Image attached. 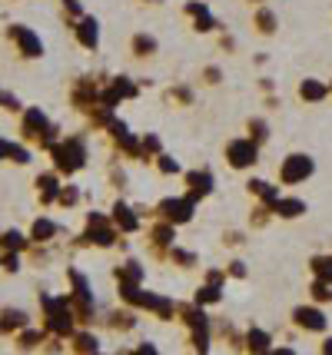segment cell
<instances>
[{
  "mask_svg": "<svg viewBox=\"0 0 332 355\" xmlns=\"http://www.w3.org/2000/svg\"><path fill=\"white\" fill-rule=\"evenodd\" d=\"M50 156H53V170L73 176L87 163V143H83V137H67L50 150Z\"/></svg>",
  "mask_w": 332,
  "mask_h": 355,
  "instance_id": "1",
  "label": "cell"
},
{
  "mask_svg": "<svg viewBox=\"0 0 332 355\" xmlns=\"http://www.w3.org/2000/svg\"><path fill=\"white\" fill-rule=\"evenodd\" d=\"M44 315H47V329L53 336H73V309H70V302L64 299H44Z\"/></svg>",
  "mask_w": 332,
  "mask_h": 355,
  "instance_id": "2",
  "label": "cell"
},
{
  "mask_svg": "<svg viewBox=\"0 0 332 355\" xmlns=\"http://www.w3.org/2000/svg\"><path fill=\"white\" fill-rule=\"evenodd\" d=\"M7 40L17 46V53H20L24 60H40V57H44V40H40V33H33L27 24H10V27H7Z\"/></svg>",
  "mask_w": 332,
  "mask_h": 355,
  "instance_id": "3",
  "label": "cell"
},
{
  "mask_svg": "<svg viewBox=\"0 0 332 355\" xmlns=\"http://www.w3.org/2000/svg\"><path fill=\"white\" fill-rule=\"evenodd\" d=\"M316 173V163L309 153H289L279 166V183L283 186H296V183H306L309 176Z\"/></svg>",
  "mask_w": 332,
  "mask_h": 355,
  "instance_id": "4",
  "label": "cell"
},
{
  "mask_svg": "<svg viewBox=\"0 0 332 355\" xmlns=\"http://www.w3.org/2000/svg\"><path fill=\"white\" fill-rule=\"evenodd\" d=\"M226 163L233 170H253L259 163V146H256L250 137H239L226 143Z\"/></svg>",
  "mask_w": 332,
  "mask_h": 355,
  "instance_id": "5",
  "label": "cell"
},
{
  "mask_svg": "<svg viewBox=\"0 0 332 355\" xmlns=\"http://www.w3.org/2000/svg\"><path fill=\"white\" fill-rule=\"evenodd\" d=\"M193 213H196V202H193L190 196H166V200H159V206H157V216L166 219V223H173V226L190 223Z\"/></svg>",
  "mask_w": 332,
  "mask_h": 355,
  "instance_id": "6",
  "label": "cell"
},
{
  "mask_svg": "<svg viewBox=\"0 0 332 355\" xmlns=\"http://www.w3.org/2000/svg\"><path fill=\"white\" fill-rule=\"evenodd\" d=\"M146 239H150V252L157 256V259H166L170 256V249L176 246V226L173 223H166V219H159V223H153L150 226V232H146Z\"/></svg>",
  "mask_w": 332,
  "mask_h": 355,
  "instance_id": "7",
  "label": "cell"
},
{
  "mask_svg": "<svg viewBox=\"0 0 332 355\" xmlns=\"http://www.w3.org/2000/svg\"><path fill=\"white\" fill-rule=\"evenodd\" d=\"M47 130H50V120L44 116V110L40 107H30V110H24V123H20V133H24V139L27 143H44V137H47Z\"/></svg>",
  "mask_w": 332,
  "mask_h": 355,
  "instance_id": "8",
  "label": "cell"
},
{
  "mask_svg": "<svg viewBox=\"0 0 332 355\" xmlns=\"http://www.w3.org/2000/svg\"><path fill=\"white\" fill-rule=\"evenodd\" d=\"M292 322H296V329H302V332H326L329 319H326V312L316 309V306H296V309H292Z\"/></svg>",
  "mask_w": 332,
  "mask_h": 355,
  "instance_id": "9",
  "label": "cell"
},
{
  "mask_svg": "<svg viewBox=\"0 0 332 355\" xmlns=\"http://www.w3.org/2000/svg\"><path fill=\"white\" fill-rule=\"evenodd\" d=\"M73 33H77V44L83 50H96L100 46V24H96V17H80L73 24Z\"/></svg>",
  "mask_w": 332,
  "mask_h": 355,
  "instance_id": "10",
  "label": "cell"
},
{
  "mask_svg": "<svg viewBox=\"0 0 332 355\" xmlns=\"http://www.w3.org/2000/svg\"><path fill=\"white\" fill-rule=\"evenodd\" d=\"M213 193V173L209 170H193L186 173V196H190L193 202L196 200H206Z\"/></svg>",
  "mask_w": 332,
  "mask_h": 355,
  "instance_id": "11",
  "label": "cell"
},
{
  "mask_svg": "<svg viewBox=\"0 0 332 355\" xmlns=\"http://www.w3.org/2000/svg\"><path fill=\"white\" fill-rule=\"evenodd\" d=\"M110 223L116 226V232H137V230H140V216L130 209L127 202H113Z\"/></svg>",
  "mask_w": 332,
  "mask_h": 355,
  "instance_id": "12",
  "label": "cell"
},
{
  "mask_svg": "<svg viewBox=\"0 0 332 355\" xmlns=\"http://www.w3.org/2000/svg\"><path fill=\"white\" fill-rule=\"evenodd\" d=\"M253 27H256V33H263V37H272V33L279 31V17H276V10H272V7L259 3V7L253 10Z\"/></svg>",
  "mask_w": 332,
  "mask_h": 355,
  "instance_id": "13",
  "label": "cell"
},
{
  "mask_svg": "<svg viewBox=\"0 0 332 355\" xmlns=\"http://www.w3.org/2000/svg\"><path fill=\"white\" fill-rule=\"evenodd\" d=\"M329 96V83H322V80L316 77H306L299 83V100L302 103H322Z\"/></svg>",
  "mask_w": 332,
  "mask_h": 355,
  "instance_id": "14",
  "label": "cell"
},
{
  "mask_svg": "<svg viewBox=\"0 0 332 355\" xmlns=\"http://www.w3.org/2000/svg\"><path fill=\"white\" fill-rule=\"evenodd\" d=\"M130 53H133V57H140V60H146V57H157V53H159V40L153 37V33H133V40H130Z\"/></svg>",
  "mask_w": 332,
  "mask_h": 355,
  "instance_id": "15",
  "label": "cell"
},
{
  "mask_svg": "<svg viewBox=\"0 0 332 355\" xmlns=\"http://www.w3.org/2000/svg\"><path fill=\"white\" fill-rule=\"evenodd\" d=\"M246 189H250V196H259V202H263V206H269V209H272V206H276V200L283 196V193H279V186L266 183V180H250V183H246Z\"/></svg>",
  "mask_w": 332,
  "mask_h": 355,
  "instance_id": "16",
  "label": "cell"
},
{
  "mask_svg": "<svg viewBox=\"0 0 332 355\" xmlns=\"http://www.w3.org/2000/svg\"><path fill=\"white\" fill-rule=\"evenodd\" d=\"M302 213H306V202L299 196H279L276 206H272V216H279V219H299Z\"/></svg>",
  "mask_w": 332,
  "mask_h": 355,
  "instance_id": "17",
  "label": "cell"
},
{
  "mask_svg": "<svg viewBox=\"0 0 332 355\" xmlns=\"http://www.w3.org/2000/svg\"><path fill=\"white\" fill-rule=\"evenodd\" d=\"M113 276H116L120 286H143V276H146V272H143V266L137 263V259H127L123 266H116Z\"/></svg>",
  "mask_w": 332,
  "mask_h": 355,
  "instance_id": "18",
  "label": "cell"
},
{
  "mask_svg": "<svg viewBox=\"0 0 332 355\" xmlns=\"http://www.w3.org/2000/svg\"><path fill=\"white\" fill-rule=\"evenodd\" d=\"M73 103H77L80 110H87V107H96L100 103V90H96L90 80H80L77 83V90H73Z\"/></svg>",
  "mask_w": 332,
  "mask_h": 355,
  "instance_id": "19",
  "label": "cell"
},
{
  "mask_svg": "<svg viewBox=\"0 0 332 355\" xmlns=\"http://www.w3.org/2000/svg\"><path fill=\"white\" fill-rule=\"evenodd\" d=\"M246 349H250V355L272 352V339H269V332H263V329H250V332H246Z\"/></svg>",
  "mask_w": 332,
  "mask_h": 355,
  "instance_id": "20",
  "label": "cell"
},
{
  "mask_svg": "<svg viewBox=\"0 0 332 355\" xmlns=\"http://www.w3.org/2000/svg\"><path fill=\"white\" fill-rule=\"evenodd\" d=\"M70 342H73V352L77 355H96L100 352V339H96L94 332H73Z\"/></svg>",
  "mask_w": 332,
  "mask_h": 355,
  "instance_id": "21",
  "label": "cell"
},
{
  "mask_svg": "<svg viewBox=\"0 0 332 355\" xmlns=\"http://www.w3.org/2000/svg\"><path fill=\"white\" fill-rule=\"evenodd\" d=\"M37 189H40V202L57 200V193H60V180H57V173H44V176H37Z\"/></svg>",
  "mask_w": 332,
  "mask_h": 355,
  "instance_id": "22",
  "label": "cell"
},
{
  "mask_svg": "<svg viewBox=\"0 0 332 355\" xmlns=\"http://www.w3.org/2000/svg\"><path fill=\"white\" fill-rule=\"evenodd\" d=\"M53 236H57V223H53V219H47V216H40L30 226V239H33V243H50Z\"/></svg>",
  "mask_w": 332,
  "mask_h": 355,
  "instance_id": "23",
  "label": "cell"
},
{
  "mask_svg": "<svg viewBox=\"0 0 332 355\" xmlns=\"http://www.w3.org/2000/svg\"><path fill=\"white\" fill-rule=\"evenodd\" d=\"M27 243H30V239L17 230L0 232V252H20V249H27Z\"/></svg>",
  "mask_w": 332,
  "mask_h": 355,
  "instance_id": "24",
  "label": "cell"
},
{
  "mask_svg": "<svg viewBox=\"0 0 332 355\" xmlns=\"http://www.w3.org/2000/svg\"><path fill=\"white\" fill-rule=\"evenodd\" d=\"M309 269H313V279H322L332 286V256H313Z\"/></svg>",
  "mask_w": 332,
  "mask_h": 355,
  "instance_id": "25",
  "label": "cell"
},
{
  "mask_svg": "<svg viewBox=\"0 0 332 355\" xmlns=\"http://www.w3.org/2000/svg\"><path fill=\"white\" fill-rule=\"evenodd\" d=\"M14 329H27V315L20 309H7L0 312V332H14Z\"/></svg>",
  "mask_w": 332,
  "mask_h": 355,
  "instance_id": "26",
  "label": "cell"
},
{
  "mask_svg": "<svg viewBox=\"0 0 332 355\" xmlns=\"http://www.w3.org/2000/svg\"><path fill=\"white\" fill-rule=\"evenodd\" d=\"M220 299H222L220 286H209V282H206V286H200V289H196V299H193V302H196V306H216Z\"/></svg>",
  "mask_w": 332,
  "mask_h": 355,
  "instance_id": "27",
  "label": "cell"
},
{
  "mask_svg": "<svg viewBox=\"0 0 332 355\" xmlns=\"http://www.w3.org/2000/svg\"><path fill=\"white\" fill-rule=\"evenodd\" d=\"M166 259H170L173 266H180V269H190V266H196V252L173 246V249H170V256H166Z\"/></svg>",
  "mask_w": 332,
  "mask_h": 355,
  "instance_id": "28",
  "label": "cell"
},
{
  "mask_svg": "<svg viewBox=\"0 0 332 355\" xmlns=\"http://www.w3.org/2000/svg\"><path fill=\"white\" fill-rule=\"evenodd\" d=\"M140 150H143V159H157V156L163 153V143H159L157 133H146V137L140 139Z\"/></svg>",
  "mask_w": 332,
  "mask_h": 355,
  "instance_id": "29",
  "label": "cell"
},
{
  "mask_svg": "<svg viewBox=\"0 0 332 355\" xmlns=\"http://www.w3.org/2000/svg\"><path fill=\"white\" fill-rule=\"evenodd\" d=\"M216 27H220V20L209 14V10H203V14L193 17V31H196V33H213Z\"/></svg>",
  "mask_w": 332,
  "mask_h": 355,
  "instance_id": "30",
  "label": "cell"
},
{
  "mask_svg": "<svg viewBox=\"0 0 332 355\" xmlns=\"http://www.w3.org/2000/svg\"><path fill=\"white\" fill-rule=\"evenodd\" d=\"M246 133H250V139H253L256 146H263L269 139V126H266V120H250L246 123Z\"/></svg>",
  "mask_w": 332,
  "mask_h": 355,
  "instance_id": "31",
  "label": "cell"
},
{
  "mask_svg": "<svg viewBox=\"0 0 332 355\" xmlns=\"http://www.w3.org/2000/svg\"><path fill=\"white\" fill-rule=\"evenodd\" d=\"M110 90L116 93L120 100H133V96H137V83H133L130 77H116V80H113Z\"/></svg>",
  "mask_w": 332,
  "mask_h": 355,
  "instance_id": "32",
  "label": "cell"
},
{
  "mask_svg": "<svg viewBox=\"0 0 332 355\" xmlns=\"http://www.w3.org/2000/svg\"><path fill=\"white\" fill-rule=\"evenodd\" d=\"M309 293H313V302H319V306H322V302H332V286L322 282V279H313V289H309Z\"/></svg>",
  "mask_w": 332,
  "mask_h": 355,
  "instance_id": "33",
  "label": "cell"
},
{
  "mask_svg": "<svg viewBox=\"0 0 332 355\" xmlns=\"http://www.w3.org/2000/svg\"><path fill=\"white\" fill-rule=\"evenodd\" d=\"M40 342H44V332H37V329H27V332H24V336L17 339V345H20L24 352H30V349H37Z\"/></svg>",
  "mask_w": 332,
  "mask_h": 355,
  "instance_id": "34",
  "label": "cell"
},
{
  "mask_svg": "<svg viewBox=\"0 0 332 355\" xmlns=\"http://www.w3.org/2000/svg\"><path fill=\"white\" fill-rule=\"evenodd\" d=\"M193 349L200 355L209 352V325H203V329H193Z\"/></svg>",
  "mask_w": 332,
  "mask_h": 355,
  "instance_id": "35",
  "label": "cell"
},
{
  "mask_svg": "<svg viewBox=\"0 0 332 355\" xmlns=\"http://www.w3.org/2000/svg\"><path fill=\"white\" fill-rule=\"evenodd\" d=\"M157 170L163 173V176H176V173H180V163H176L170 153H159L157 156Z\"/></svg>",
  "mask_w": 332,
  "mask_h": 355,
  "instance_id": "36",
  "label": "cell"
},
{
  "mask_svg": "<svg viewBox=\"0 0 332 355\" xmlns=\"http://www.w3.org/2000/svg\"><path fill=\"white\" fill-rule=\"evenodd\" d=\"M77 200H80L77 186H60V193H57V202H60V206H77Z\"/></svg>",
  "mask_w": 332,
  "mask_h": 355,
  "instance_id": "37",
  "label": "cell"
},
{
  "mask_svg": "<svg viewBox=\"0 0 332 355\" xmlns=\"http://www.w3.org/2000/svg\"><path fill=\"white\" fill-rule=\"evenodd\" d=\"M110 325H113V329H133V325H137V319H133V312H113Z\"/></svg>",
  "mask_w": 332,
  "mask_h": 355,
  "instance_id": "38",
  "label": "cell"
},
{
  "mask_svg": "<svg viewBox=\"0 0 332 355\" xmlns=\"http://www.w3.org/2000/svg\"><path fill=\"white\" fill-rule=\"evenodd\" d=\"M0 269L3 272H17L20 269V252H0Z\"/></svg>",
  "mask_w": 332,
  "mask_h": 355,
  "instance_id": "39",
  "label": "cell"
},
{
  "mask_svg": "<svg viewBox=\"0 0 332 355\" xmlns=\"http://www.w3.org/2000/svg\"><path fill=\"white\" fill-rule=\"evenodd\" d=\"M60 7H64V17H70L73 24H77L80 17H87L83 14V7H80V0H60Z\"/></svg>",
  "mask_w": 332,
  "mask_h": 355,
  "instance_id": "40",
  "label": "cell"
},
{
  "mask_svg": "<svg viewBox=\"0 0 332 355\" xmlns=\"http://www.w3.org/2000/svg\"><path fill=\"white\" fill-rule=\"evenodd\" d=\"M203 80L209 83V87H216V83L222 80V70H220V67H206V70H203Z\"/></svg>",
  "mask_w": 332,
  "mask_h": 355,
  "instance_id": "41",
  "label": "cell"
},
{
  "mask_svg": "<svg viewBox=\"0 0 332 355\" xmlns=\"http://www.w3.org/2000/svg\"><path fill=\"white\" fill-rule=\"evenodd\" d=\"M0 107H3V110H10V113H17V110H20V100H17L14 93H3V100H0Z\"/></svg>",
  "mask_w": 332,
  "mask_h": 355,
  "instance_id": "42",
  "label": "cell"
},
{
  "mask_svg": "<svg viewBox=\"0 0 332 355\" xmlns=\"http://www.w3.org/2000/svg\"><path fill=\"white\" fill-rule=\"evenodd\" d=\"M170 100H180V103H190L193 93L186 90V87H176V90H170Z\"/></svg>",
  "mask_w": 332,
  "mask_h": 355,
  "instance_id": "43",
  "label": "cell"
},
{
  "mask_svg": "<svg viewBox=\"0 0 332 355\" xmlns=\"http://www.w3.org/2000/svg\"><path fill=\"white\" fill-rule=\"evenodd\" d=\"M203 10H209V7H206L203 0H190V3H186V14H190V17H196V14H203Z\"/></svg>",
  "mask_w": 332,
  "mask_h": 355,
  "instance_id": "44",
  "label": "cell"
},
{
  "mask_svg": "<svg viewBox=\"0 0 332 355\" xmlns=\"http://www.w3.org/2000/svg\"><path fill=\"white\" fill-rule=\"evenodd\" d=\"M14 146H17V143H10V139H3V137H0V159H10V153H14Z\"/></svg>",
  "mask_w": 332,
  "mask_h": 355,
  "instance_id": "45",
  "label": "cell"
},
{
  "mask_svg": "<svg viewBox=\"0 0 332 355\" xmlns=\"http://www.w3.org/2000/svg\"><path fill=\"white\" fill-rule=\"evenodd\" d=\"M226 272H229V276H236V279H243V276H246V266L239 263V259H233V263H229V269H226Z\"/></svg>",
  "mask_w": 332,
  "mask_h": 355,
  "instance_id": "46",
  "label": "cell"
},
{
  "mask_svg": "<svg viewBox=\"0 0 332 355\" xmlns=\"http://www.w3.org/2000/svg\"><path fill=\"white\" fill-rule=\"evenodd\" d=\"M133 355H159V352H157V345H153V342H143V345H137V352Z\"/></svg>",
  "mask_w": 332,
  "mask_h": 355,
  "instance_id": "47",
  "label": "cell"
},
{
  "mask_svg": "<svg viewBox=\"0 0 332 355\" xmlns=\"http://www.w3.org/2000/svg\"><path fill=\"white\" fill-rule=\"evenodd\" d=\"M206 282H209V286H222V282H226V272H206Z\"/></svg>",
  "mask_w": 332,
  "mask_h": 355,
  "instance_id": "48",
  "label": "cell"
},
{
  "mask_svg": "<svg viewBox=\"0 0 332 355\" xmlns=\"http://www.w3.org/2000/svg\"><path fill=\"white\" fill-rule=\"evenodd\" d=\"M319 352H322V355H332V336L322 342V345H319Z\"/></svg>",
  "mask_w": 332,
  "mask_h": 355,
  "instance_id": "49",
  "label": "cell"
},
{
  "mask_svg": "<svg viewBox=\"0 0 332 355\" xmlns=\"http://www.w3.org/2000/svg\"><path fill=\"white\" fill-rule=\"evenodd\" d=\"M269 355H296V352H292V349H286V345H279V349H272Z\"/></svg>",
  "mask_w": 332,
  "mask_h": 355,
  "instance_id": "50",
  "label": "cell"
},
{
  "mask_svg": "<svg viewBox=\"0 0 332 355\" xmlns=\"http://www.w3.org/2000/svg\"><path fill=\"white\" fill-rule=\"evenodd\" d=\"M246 3H256V7H259V3H263V0H246Z\"/></svg>",
  "mask_w": 332,
  "mask_h": 355,
  "instance_id": "51",
  "label": "cell"
},
{
  "mask_svg": "<svg viewBox=\"0 0 332 355\" xmlns=\"http://www.w3.org/2000/svg\"><path fill=\"white\" fill-rule=\"evenodd\" d=\"M143 3H157V0H143Z\"/></svg>",
  "mask_w": 332,
  "mask_h": 355,
  "instance_id": "52",
  "label": "cell"
},
{
  "mask_svg": "<svg viewBox=\"0 0 332 355\" xmlns=\"http://www.w3.org/2000/svg\"><path fill=\"white\" fill-rule=\"evenodd\" d=\"M329 96H332V83H329Z\"/></svg>",
  "mask_w": 332,
  "mask_h": 355,
  "instance_id": "53",
  "label": "cell"
},
{
  "mask_svg": "<svg viewBox=\"0 0 332 355\" xmlns=\"http://www.w3.org/2000/svg\"><path fill=\"white\" fill-rule=\"evenodd\" d=\"M0 100H3V93H0Z\"/></svg>",
  "mask_w": 332,
  "mask_h": 355,
  "instance_id": "54",
  "label": "cell"
},
{
  "mask_svg": "<svg viewBox=\"0 0 332 355\" xmlns=\"http://www.w3.org/2000/svg\"><path fill=\"white\" fill-rule=\"evenodd\" d=\"M96 355H100V352H96Z\"/></svg>",
  "mask_w": 332,
  "mask_h": 355,
  "instance_id": "55",
  "label": "cell"
}]
</instances>
